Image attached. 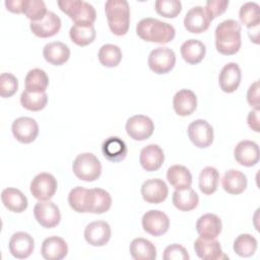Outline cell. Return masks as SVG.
I'll return each mask as SVG.
<instances>
[{
	"mask_svg": "<svg viewBox=\"0 0 260 260\" xmlns=\"http://www.w3.org/2000/svg\"><path fill=\"white\" fill-rule=\"evenodd\" d=\"M241 24L235 19H226L215 28V48L218 53L231 56L241 49Z\"/></svg>",
	"mask_w": 260,
	"mask_h": 260,
	"instance_id": "1",
	"label": "cell"
},
{
	"mask_svg": "<svg viewBox=\"0 0 260 260\" xmlns=\"http://www.w3.org/2000/svg\"><path fill=\"white\" fill-rule=\"evenodd\" d=\"M136 32L141 40L156 44H167L176 35L175 27L172 24L152 17L141 19L136 25Z\"/></svg>",
	"mask_w": 260,
	"mask_h": 260,
	"instance_id": "2",
	"label": "cell"
},
{
	"mask_svg": "<svg viewBox=\"0 0 260 260\" xmlns=\"http://www.w3.org/2000/svg\"><path fill=\"white\" fill-rule=\"evenodd\" d=\"M105 12L111 31L116 36H124L129 29L130 7L126 0H109L105 4Z\"/></svg>",
	"mask_w": 260,
	"mask_h": 260,
	"instance_id": "3",
	"label": "cell"
},
{
	"mask_svg": "<svg viewBox=\"0 0 260 260\" xmlns=\"http://www.w3.org/2000/svg\"><path fill=\"white\" fill-rule=\"evenodd\" d=\"M57 4L76 24H93L95 21V9L88 2L82 0H60Z\"/></svg>",
	"mask_w": 260,
	"mask_h": 260,
	"instance_id": "4",
	"label": "cell"
},
{
	"mask_svg": "<svg viewBox=\"0 0 260 260\" xmlns=\"http://www.w3.org/2000/svg\"><path fill=\"white\" fill-rule=\"evenodd\" d=\"M72 171L79 180L93 182L102 174V165L94 154L83 152L78 154L73 160Z\"/></svg>",
	"mask_w": 260,
	"mask_h": 260,
	"instance_id": "5",
	"label": "cell"
},
{
	"mask_svg": "<svg viewBox=\"0 0 260 260\" xmlns=\"http://www.w3.org/2000/svg\"><path fill=\"white\" fill-rule=\"evenodd\" d=\"M148 66L156 74H166L170 72L176 64V54L168 47H157L153 49L148 56Z\"/></svg>",
	"mask_w": 260,
	"mask_h": 260,
	"instance_id": "6",
	"label": "cell"
},
{
	"mask_svg": "<svg viewBox=\"0 0 260 260\" xmlns=\"http://www.w3.org/2000/svg\"><path fill=\"white\" fill-rule=\"evenodd\" d=\"M57 180L49 173L38 174L30 182V193L39 201L50 200L56 193Z\"/></svg>",
	"mask_w": 260,
	"mask_h": 260,
	"instance_id": "7",
	"label": "cell"
},
{
	"mask_svg": "<svg viewBox=\"0 0 260 260\" xmlns=\"http://www.w3.org/2000/svg\"><path fill=\"white\" fill-rule=\"evenodd\" d=\"M187 133L191 142L199 148H206L213 142V128L203 119L191 122L187 128Z\"/></svg>",
	"mask_w": 260,
	"mask_h": 260,
	"instance_id": "8",
	"label": "cell"
},
{
	"mask_svg": "<svg viewBox=\"0 0 260 260\" xmlns=\"http://www.w3.org/2000/svg\"><path fill=\"white\" fill-rule=\"evenodd\" d=\"M125 129L130 138L136 141H143L152 135L154 124L147 116L134 115L127 120Z\"/></svg>",
	"mask_w": 260,
	"mask_h": 260,
	"instance_id": "9",
	"label": "cell"
},
{
	"mask_svg": "<svg viewBox=\"0 0 260 260\" xmlns=\"http://www.w3.org/2000/svg\"><path fill=\"white\" fill-rule=\"evenodd\" d=\"M112 206L110 193L102 188L87 189L84 199L85 212L102 214L107 212Z\"/></svg>",
	"mask_w": 260,
	"mask_h": 260,
	"instance_id": "10",
	"label": "cell"
},
{
	"mask_svg": "<svg viewBox=\"0 0 260 260\" xmlns=\"http://www.w3.org/2000/svg\"><path fill=\"white\" fill-rule=\"evenodd\" d=\"M34 215L37 221L46 229L57 226L61 220L59 207L52 201H39L34 207Z\"/></svg>",
	"mask_w": 260,
	"mask_h": 260,
	"instance_id": "11",
	"label": "cell"
},
{
	"mask_svg": "<svg viewBox=\"0 0 260 260\" xmlns=\"http://www.w3.org/2000/svg\"><path fill=\"white\" fill-rule=\"evenodd\" d=\"M143 230L153 237H159L166 234L170 228L169 216L160 210H148L141 219Z\"/></svg>",
	"mask_w": 260,
	"mask_h": 260,
	"instance_id": "12",
	"label": "cell"
},
{
	"mask_svg": "<svg viewBox=\"0 0 260 260\" xmlns=\"http://www.w3.org/2000/svg\"><path fill=\"white\" fill-rule=\"evenodd\" d=\"M11 131L14 138L21 143H31L39 134V125L30 117H19L11 125Z\"/></svg>",
	"mask_w": 260,
	"mask_h": 260,
	"instance_id": "13",
	"label": "cell"
},
{
	"mask_svg": "<svg viewBox=\"0 0 260 260\" xmlns=\"http://www.w3.org/2000/svg\"><path fill=\"white\" fill-rule=\"evenodd\" d=\"M111 228L107 221L95 220L86 225L84 229L85 241L94 247H102L108 244L111 239Z\"/></svg>",
	"mask_w": 260,
	"mask_h": 260,
	"instance_id": "14",
	"label": "cell"
},
{
	"mask_svg": "<svg viewBox=\"0 0 260 260\" xmlns=\"http://www.w3.org/2000/svg\"><path fill=\"white\" fill-rule=\"evenodd\" d=\"M9 252L17 259H25L31 255L35 249L34 238L25 232L14 233L9 240Z\"/></svg>",
	"mask_w": 260,
	"mask_h": 260,
	"instance_id": "15",
	"label": "cell"
},
{
	"mask_svg": "<svg viewBox=\"0 0 260 260\" xmlns=\"http://www.w3.org/2000/svg\"><path fill=\"white\" fill-rule=\"evenodd\" d=\"M169 194V188L161 179L146 180L141 186V195L144 201L151 204L164 202Z\"/></svg>",
	"mask_w": 260,
	"mask_h": 260,
	"instance_id": "16",
	"label": "cell"
},
{
	"mask_svg": "<svg viewBox=\"0 0 260 260\" xmlns=\"http://www.w3.org/2000/svg\"><path fill=\"white\" fill-rule=\"evenodd\" d=\"M236 160L244 167H253L258 164L260 158L259 146L252 140H241L234 149Z\"/></svg>",
	"mask_w": 260,
	"mask_h": 260,
	"instance_id": "17",
	"label": "cell"
},
{
	"mask_svg": "<svg viewBox=\"0 0 260 260\" xmlns=\"http://www.w3.org/2000/svg\"><path fill=\"white\" fill-rule=\"evenodd\" d=\"M242 72L240 66L235 62L225 64L218 75L219 87L223 92L232 93L236 91L241 83Z\"/></svg>",
	"mask_w": 260,
	"mask_h": 260,
	"instance_id": "18",
	"label": "cell"
},
{
	"mask_svg": "<svg viewBox=\"0 0 260 260\" xmlns=\"http://www.w3.org/2000/svg\"><path fill=\"white\" fill-rule=\"evenodd\" d=\"M211 20L207 16L202 6H194L188 10L184 17V26L191 34H201L205 31Z\"/></svg>",
	"mask_w": 260,
	"mask_h": 260,
	"instance_id": "19",
	"label": "cell"
},
{
	"mask_svg": "<svg viewBox=\"0 0 260 260\" xmlns=\"http://www.w3.org/2000/svg\"><path fill=\"white\" fill-rule=\"evenodd\" d=\"M29 28L31 32L38 38H50L57 35L60 30L61 19L56 13L48 11L46 16L42 20L30 22Z\"/></svg>",
	"mask_w": 260,
	"mask_h": 260,
	"instance_id": "20",
	"label": "cell"
},
{
	"mask_svg": "<svg viewBox=\"0 0 260 260\" xmlns=\"http://www.w3.org/2000/svg\"><path fill=\"white\" fill-rule=\"evenodd\" d=\"M196 255L203 260H220L228 258L221 249L220 243L215 239H203L199 237L194 242Z\"/></svg>",
	"mask_w": 260,
	"mask_h": 260,
	"instance_id": "21",
	"label": "cell"
},
{
	"mask_svg": "<svg viewBox=\"0 0 260 260\" xmlns=\"http://www.w3.org/2000/svg\"><path fill=\"white\" fill-rule=\"evenodd\" d=\"M165 154L157 144H148L140 150L139 162L147 172L157 171L164 164Z\"/></svg>",
	"mask_w": 260,
	"mask_h": 260,
	"instance_id": "22",
	"label": "cell"
},
{
	"mask_svg": "<svg viewBox=\"0 0 260 260\" xmlns=\"http://www.w3.org/2000/svg\"><path fill=\"white\" fill-rule=\"evenodd\" d=\"M41 254L46 260H61L68 254L67 243L60 237H49L42 243Z\"/></svg>",
	"mask_w": 260,
	"mask_h": 260,
	"instance_id": "23",
	"label": "cell"
},
{
	"mask_svg": "<svg viewBox=\"0 0 260 260\" xmlns=\"http://www.w3.org/2000/svg\"><path fill=\"white\" fill-rule=\"evenodd\" d=\"M221 229V219L214 213H205L201 215L196 222L197 233L203 239H216Z\"/></svg>",
	"mask_w": 260,
	"mask_h": 260,
	"instance_id": "24",
	"label": "cell"
},
{
	"mask_svg": "<svg viewBox=\"0 0 260 260\" xmlns=\"http://www.w3.org/2000/svg\"><path fill=\"white\" fill-rule=\"evenodd\" d=\"M173 107L179 116H189L197 108V96L191 89H180L173 98Z\"/></svg>",
	"mask_w": 260,
	"mask_h": 260,
	"instance_id": "25",
	"label": "cell"
},
{
	"mask_svg": "<svg viewBox=\"0 0 260 260\" xmlns=\"http://www.w3.org/2000/svg\"><path fill=\"white\" fill-rule=\"evenodd\" d=\"M102 151L108 160L118 162L126 157L128 148L123 139L118 136H111L103 142Z\"/></svg>",
	"mask_w": 260,
	"mask_h": 260,
	"instance_id": "26",
	"label": "cell"
},
{
	"mask_svg": "<svg viewBox=\"0 0 260 260\" xmlns=\"http://www.w3.org/2000/svg\"><path fill=\"white\" fill-rule=\"evenodd\" d=\"M1 200L3 205L12 212L21 213L23 212L28 205L27 198L25 195L18 189L8 187L3 189L1 193Z\"/></svg>",
	"mask_w": 260,
	"mask_h": 260,
	"instance_id": "27",
	"label": "cell"
},
{
	"mask_svg": "<svg viewBox=\"0 0 260 260\" xmlns=\"http://www.w3.org/2000/svg\"><path fill=\"white\" fill-rule=\"evenodd\" d=\"M43 56L50 64L60 66L68 61L70 49L62 42H51L44 47Z\"/></svg>",
	"mask_w": 260,
	"mask_h": 260,
	"instance_id": "28",
	"label": "cell"
},
{
	"mask_svg": "<svg viewBox=\"0 0 260 260\" xmlns=\"http://www.w3.org/2000/svg\"><path fill=\"white\" fill-rule=\"evenodd\" d=\"M221 185L225 192L232 195L243 193L248 185L247 177L238 170H229L221 179Z\"/></svg>",
	"mask_w": 260,
	"mask_h": 260,
	"instance_id": "29",
	"label": "cell"
},
{
	"mask_svg": "<svg viewBox=\"0 0 260 260\" xmlns=\"http://www.w3.org/2000/svg\"><path fill=\"white\" fill-rule=\"evenodd\" d=\"M180 51L183 59L187 63L195 65L204 59L206 47L201 41L190 39L181 45Z\"/></svg>",
	"mask_w": 260,
	"mask_h": 260,
	"instance_id": "30",
	"label": "cell"
},
{
	"mask_svg": "<svg viewBox=\"0 0 260 260\" xmlns=\"http://www.w3.org/2000/svg\"><path fill=\"white\" fill-rule=\"evenodd\" d=\"M174 206L180 211H191L199 203L198 194L191 188L176 189L172 196Z\"/></svg>",
	"mask_w": 260,
	"mask_h": 260,
	"instance_id": "31",
	"label": "cell"
},
{
	"mask_svg": "<svg viewBox=\"0 0 260 260\" xmlns=\"http://www.w3.org/2000/svg\"><path fill=\"white\" fill-rule=\"evenodd\" d=\"M130 255L134 260H154L156 258V248L144 238L134 239L129 246Z\"/></svg>",
	"mask_w": 260,
	"mask_h": 260,
	"instance_id": "32",
	"label": "cell"
},
{
	"mask_svg": "<svg viewBox=\"0 0 260 260\" xmlns=\"http://www.w3.org/2000/svg\"><path fill=\"white\" fill-rule=\"evenodd\" d=\"M167 179L175 189H185L192 185V175L190 171L181 165H174L168 169Z\"/></svg>",
	"mask_w": 260,
	"mask_h": 260,
	"instance_id": "33",
	"label": "cell"
},
{
	"mask_svg": "<svg viewBox=\"0 0 260 260\" xmlns=\"http://www.w3.org/2000/svg\"><path fill=\"white\" fill-rule=\"evenodd\" d=\"M49 85L47 73L40 68H34L26 73L24 78L25 89L31 92H46Z\"/></svg>",
	"mask_w": 260,
	"mask_h": 260,
	"instance_id": "34",
	"label": "cell"
},
{
	"mask_svg": "<svg viewBox=\"0 0 260 260\" xmlns=\"http://www.w3.org/2000/svg\"><path fill=\"white\" fill-rule=\"evenodd\" d=\"M95 35L96 32L92 24L74 23L69 30L71 41L80 47H84L91 44L95 39Z\"/></svg>",
	"mask_w": 260,
	"mask_h": 260,
	"instance_id": "35",
	"label": "cell"
},
{
	"mask_svg": "<svg viewBox=\"0 0 260 260\" xmlns=\"http://www.w3.org/2000/svg\"><path fill=\"white\" fill-rule=\"evenodd\" d=\"M219 173L213 167H205L199 174V189L205 195H211L217 190Z\"/></svg>",
	"mask_w": 260,
	"mask_h": 260,
	"instance_id": "36",
	"label": "cell"
},
{
	"mask_svg": "<svg viewBox=\"0 0 260 260\" xmlns=\"http://www.w3.org/2000/svg\"><path fill=\"white\" fill-rule=\"evenodd\" d=\"M239 17L243 24L249 29L257 28L260 24L259 4L256 2H246L243 4L239 11Z\"/></svg>",
	"mask_w": 260,
	"mask_h": 260,
	"instance_id": "37",
	"label": "cell"
},
{
	"mask_svg": "<svg viewBox=\"0 0 260 260\" xmlns=\"http://www.w3.org/2000/svg\"><path fill=\"white\" fill-rule=\"evenodd\" d=\"M257 240L250 234H241L234 241L233 249L240 257H251L257 250Z\"/></svg>",
	"mask_w": 260,
	"mask_h": 260,
	"instance_id": "38",
	"label": "cell"
},
{
	"mask_svg": "<svg viewBox=\"0 0 260 260\" xmlns=\"http://www.w3.org/2000/svg\"><path fill=\"white\" fill-rule=\"evenodd\" d=\"M98 57L103 66L113 68L120 64L122 60V51L117 45L106 44L101 47Z\"/></svg>",
	"mask_w": 260,
	"mask_h": 260,
	"instance_id": "39",
	"label": "cell"
},
{
	"mask_svg": "<svg viewBox=\"0 0 260 260\" xmlns=\"http://www.w3.org/2000/svg\"><path fill=\"white\" fill-rule=\"evenodd\" d=\"M48 103V95L46 92H31L24 89L20 94L21 106L32 112L43 110Z\"/></svg>",
	"mask_w": 260,
	"mask_h": 260,
	"instance_id": "40",
	"label": "cell"
},
{
	"mask_svg": "<svg viewBox=\"0 0 260 260\" xmlns=\"http://www.w3.org/2000/svg\"><path fill=\"white\" fill-rule=\"evenodd\" d=\"M155 11L167 18H174L180 14L182 3L179 0H157L154 3Z\"/></svg>",
	"mask_w": 260,
	"mask_h": 260,
	"instance_id": "41",
	"label": "cell"
},
{
	"mask_svg": "<svg viewBox=\"0 0 260 260\" xmlns=\"http://www.w3.org/2000/svg\"><path fill=\"white\" fill-rule=\"evenodd\" d=\"M48 13L46 4L42 0H27V4L24 10L25 16L30 19V22L42 20Z\"/></svg>",
	"mask_w": 260,
	"mask_h": 260,
	"instance_id": "42",
	"label": "cell"
},
{
	"mask_svg": "<svg viewBox=\"0 0 260 260\" xmlns=\"http://www.w3.org/2000/svg\"><path fill=\"white\" fill-rule=\"evenodd\" d=\"M18 88L17 78L8 72L1 73L0 75V95L2 98L12 96Z\"/></svg>",
	"mask_w": 260,
	"mask_h": 260,
	"instance_id": "43",
	"label": "cell"
},
{
	"mask_svg": "<svg viewBox=\"0 0 260 260\" xmlns=\"http://www.w3.org/2000/svg\"><path fill=\"white\" fill-rule=\"evenodd\" d=\"M87 189L77 186L71 189V191L68 194V203L70 207L79 213H85L84 209V199Z\"/></svg>",
	"mask_w": 260,
	"mask_h": 260,
	"instance_id": "44",
	"label": "cell"
},
{
	"mask_svg": "<svg viewBox=\"0 0 260 260\" xmlns=\"http://www.w3.org/2000/svg\"><path fill=\"white\" fill-rule=\"evenodd\" d=\"M162 258L164 260H189L190 256L182 245L172 244L166 247Z\"/></svg>",
	"mask_w": 260,
	"mask_h": 260,
	"instance_id": "45",
	"label": "cell"
},
{
	"mask_svg": "<svg viewBox=\"0 0 260 260\" xmlns=\"http://www.w3.org/2000/svg\"><path fill=\"white\" fill-rule=\"evenodd\" d=\"M229 6L228 0H208L206 1L204 10L210 20L222 14Z\"/></svg>",
	"mask_w": 260,
	"mask_h": 260,
	"instance_id": "46",
	"label": "cell"
},
{
	"mask_svg": "<svg viewBox=\"0 0 260 260\" xmlns=\"http://www.w3.org/2000/svg\"><path fill=\"white\" fill-rule=\"evenodd\" d=\"M247 102L255 111H259L260 103H259V81L258 80H256L249 86L247 91Z\"/></svg>",
	"mask_w": 260,
	"mask_h": 260,
	"instance_id": "47",
	"label": "cell"
},
{
	"mask_svg": "<svg viewBox=\"0 0 260 260\" xmlns=\"http://www.w3.org/2000/svg\"><path fill=\"white\" fill-rule=\"evenodd\" d=\"M27 0H6L5 6L7 10L13 13H24Z\"/></svg>",
	"mask_w": 260,
	"mask_h": 260,
	"instance_id": "48",
	"label": "cell"
},
{
	"mask_svg": "<svg viewBox=\"0 0 260 260\" xmlns=\"http://www.w3.org/2000/svg\"><path fill=\"white\" fill-rule=\"evenodd\" d=\"M247 123L249 125V127L255 131V132H259L260 131V126H259V111H255L252 110L249 112L248 116H247Z\"/></svg>",
	"mask_w": 260,
	"mask_h": 260,
	"instance_id": "49",
	"label": "cell"
}]
</instances>
